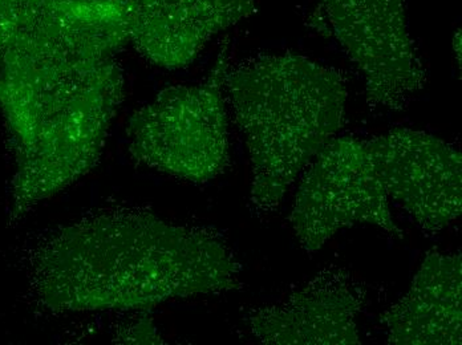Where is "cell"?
I'll list each match as a JSON object with an SVG mask.
<instances>
[{
  "label": "cell",
  "instance_id": "obj_1",
  "mask_svg": "<svg viewBox=\"0 0 462 345\" xmlns=\"http://www.w3.org/2000/svg\"><path fill=\"white\" fill-rule=\"evenodd\" d=\"M219 232L143 210H108L61 227L31 258L32 290L53 313L151 310L242 288Z\"/></svg>",
  "mask_w": 462,
  "mask_h": 345
},
{
  "label": "cell",
  "instance_id": "obj_12",
  "mask_svg": "<svg viewBox=\"0 0 462 345\" xmlns=\"http://www.w3.org/2000/svg\"><path fill=\"white\" fill-rule=\"evenodd\" d=\"M51 0H0V58L38 21Z\"/></svg>",
  "mask_w": 462,
  "mask_h": 345
},
{
  "label": "cell",
  "instance_id": "obj_9",
  "mask_svg": "<svg viewBox=\"0 0 462 345\" xmlns=\"http://www.w3.org/2000/svg\"><path fill=\"white\" fill-rule=\"evenodd\" d=\"M131 44L154 66H190L214 36L250 18L258 0H121Z\"/></svg>",
  "mask_w": 462,
  "mask_h": 345
},
{
  "label": "cell",
  "instance_id": "obj_3",
  "mask_svg": "<svg viewBox=\"0 0 462 345\" xmlns=\"http://www.w3.org/2000/svg\"><path fill=\"white\" fill-rule=\"evenodd\" d=\"M225 94L252 161L250 204L272 214L342 128L345 75L298 53H256L230 64Z\"/></svg>",
  "mask_w": 462,
  "mask_h": 345
},
{
  "label": "cell",
  "instance_id": "obj_6",
  "mask_svg": "<svg viewBox=\"0 0 462 345\" xmlns=\"http://www.w3.org/2000/svg\"><path fill=\"white\" fill-rule=\"evenodd\" d=\"M332 35L365 81L372 111L402 112L428 75L408 23L407 0H320Z\"/></svg>",
  "mask_w": 462,
  "mask_h": 345
},
{
  "label": "cell",
  "instance_id": "obj_4",
  "mask_svg": "<svg viewBox=\"0 0 462 345\" xmlns=\"http://www.w3.org/2000/svg\"><path fill=\"white\" fill-rule=\"evenodd\" d=\"M230 66L225 41L210 74L194 86L163 89L132 114L129 151L149 169L205 184L230 164L225 77Z\"/></svg>",
  "mask_w": 462,
  "mask_h": 345
},
{
  "label": "cell",
  "instance_id": "obj_5",
  "mask_svg": "<svg viewBox=\"0 0 462 345\" xmlns=\"http://www.w3.org/2000/svg\"><path fill=\"white\" fill-rule=\"evenodd\" d=\"M307 168L290 215L301 249L312 254L355 223L374 224L391 237H404L365 140L334 137Z\"/></svg>",
  "mask_w": 462,
  "mask_h": 345
},
{
  "label": "cell",
  "instance_id": "obj_11",
  "mask_svg": "<svg viewBox=\"0 0 462 345\" xmlns=\"http://www.w3.org/2000/svg\"><path fill=\"white\" fill-rule=\"evenodd\" d=\"M461 254L430 251L412 285L382 315L388 344L462 343Z\"/></svg>",
  "mask_w": 462,
  "mask_h": 345
},
{
  "label": "cell",
  "instance_id": "obj_13",
  "mask_svg": "<svg viewBox=\"0 0 462 345\" xmlns=\"http://www.w3.org/2000/svg\"><path fill=\"white\" fill-rule=\"evenodd\" d=\"M453 52L457 58L458 67H461V31H456L455 38H453Z\"/></svg>",
  "mask_w": 462,
  "mask_h": 345
},
{
  "label": "cell",
  "instance_id": "obj_7",
  "mask_svg": "<svg viewBox=\"0 0 462 345\" xmlns=\"http://www.w3.org/2000/svg\"><path fill=\"white\" fill-rule=\"evenodd\" d=\"M365 142L388 197L424 232H441L460 217L462 157L455 145L408 128Z\"/></svg>",
  "mask_w": 462,
  "mask_h": 345
},
{
  "label": "cell",
  "instance_id": "obj_10",
  "mask_svg": "<svg viewBox=\"0 0 462 345\" xmlns=\"http://www.w3.org/2000/svg\"><path fill=\"white\" fill-rule=\"evenodd\" d=\"M126 44L131 22L121 0H51L0 61L23 55L98 63L114 59Z\"/></svg>",
  "mask_w": 462,
  "mask_h": 345
},
{
  "label": "cell",
  "instance_id": "obj_2",
  "mask_svg": "<svg viewBox=\"0 0 462 345\" xmlns=\"http://www.w3.org/2000/svg\"><path fill=\"white\" fill-rule=\"evenodd\" d=\"M123 99L124 74L115 59L0 61V113L15 162L11 223L97 167Z\"/></svg>",
  "mask_w": 462,
  "mask_h": 345
},
{
  "label": "cell",
  "instance_id": "obj_8",
  "mask_svg": "<svg viewBox=\"0 0 462 345\" xmlns=\"http://www.w3.org/2000/svg\"><path fill=\"white\" fill-rule=\"evenodd\" d=\"M367 288L346 268L329 266L277 304L253 310V336L267 345L362 344L357 318Z\"/></svg>",
  "mask_w": 462,
  "mask_h": 345
}]
</instances>
